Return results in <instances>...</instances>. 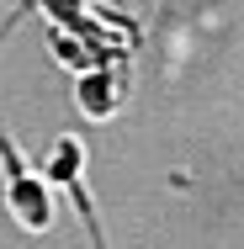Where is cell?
I'll return each instance as SVG.
<instances>
[{"label": "cell", "mask_w": 244, "mask_h": 249, "mask_svg": "<svg viewBox=\"0 0 244 249\" xmlns=\"http://www.w3.org/2000/svg\"><path fill=\"white\" fill-rule=\"evenodd\" d=\"M5 201H11V212L21 217V228H32V233H43L53 223V201L43 191V180H32L27 170H21V159L11 149V138H5Z\"/></svg>", "instance_id": "obj_1"}, {"label": "cell", "mask_w": 244, "mask_h": 249, "mask_svg": "<svg viewBox=\"0 0 244 249\" xmlns=\"http://www.w3.org/2000/svg\"><path fill=\"white\" fill-rule=\"evenodd\" d=\"M80 164H85V149H80L75 138H58V149H53V159H48V180H58L69 196L80 201V212H85V223H91V233H96V212H91V196H85Z\"/></svg>", "instance_id": "obj_2"}, {"label": "cell", "mask_w": 244, "mask_h": 249, "mask_svg": "<svg viewBox=\"0 0 244 249\" xmlns=\"http://www.w3.org/2000/svg\"><path fill=\"white\" fill-rule=\"evenodd\" d=\"M117 96H122V74H106V64H96V69L80 74L75 101H80L85 117H112V111H117Z\"/></svg>", "instance_id": "obj_3"}, {"label": "cell", "mask_w": 244, "mask_h": 249, "mask_svg": "<svg viewBox=\"0 0 244 249\" xmlns=\"http://www.w3.org/2000/svg\"><path fill=\"white\" fill-rule=\"evenodd\" d=\"M38 5L48 11V16L58 21V27H69V32H80V37H91L96 48H106V37H101V27L91 21V16H80V5H75V0H38ZM106 53H112V48H106ZM112 58H117V53H112Z\"/></svg>", "instance_id": "obj_4"}]
</instances>
